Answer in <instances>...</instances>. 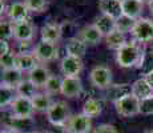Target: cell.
<instances>
[{
	"instance_id": "1",
	"label": "cell",
	"mask_w": 153,
	"mask_h": 133,
	"mask_svg": "<svg viewBox=\"0 0 153 133\" xmlns=\"http://www.w3.org/2000/svg\"><path fill=\"white\" fill-rule=\"evenodd\" d=\"M144 53H145V48L141 45V43L136 40H131L117 51L116 61L121 68H139L144 57Z\"/></svg>"
},
{
	"instance_id": "2",
	"label": "cell",
	"mask_w": 153,
	"mask_h": 133,
	"mask_svg": "<svg viewBox=\"0 0 153 133\" xmlns=\"http://www.w3.org/2000/svg\"><path fill=\"white\" fill-rule=\"evenodd\" d=\"M1 123L5 126V129L15 133H33V129L36 126V121L33 120V117L20 119V117H15L12 114L5 116L1 120Z\"/></svg>"
},
{
	"instance_id": "3",
	"label": "cell",
	"mask_w": 153,
	"mask_h": 133,
	"mask_svg": "<svg viewBox=\"0 0 153 133\" xmlns=\"http://www.w3.org/2000/svg\"><path fill=\"white\" fill-rule=\"evenodd\" d=\"M114 109L123 117H133L140 114L141 109V100L137 99L133 93L129 96L123 97L121 100L114 103Z\"/></svg>"
},
{
	"instance_id": "4",
	"label": "cell",
	"mask_w": 153,
	"mask_h": 133,
	"mask_svg": "<svg viewBox=\"0 0 153 133\" xmlns=\"http://www.w3.org/2000/svg\"><path fill=\"white\" fill-rule=\"evenodd\" d=\"M133 40L141 44H146L153 41V22L146 17H140L136 20L133 29L131 32Z\"/></svg>"
},
{
	"instance_id": "5",
	"label": "cell",
	"mask_w": 153,
	"mask_h": 133,
	"mask_svg": "<svg viewBox=\"0 0 153 133\" xmlns=\"http://www.w3.org/2000/svg\"><path fill=\"white\" fill-rule=\"evenodd\" d=\"M71 116L69 105L64 101H55L47 112V119L52 125H65Z\"/></svg>"
},
{
	"instance_id": "6",
	"label": "cell",
	"mask_w": 153,
	"mask_h": 133,
	"mask_svg": "<svg viewBox=\"0 0 153 133\" xmlns=\"http://www.w3.org/2000/svg\"><path fill=\"white\" fill-rule=\"evenodd\" d=\"M32 55L36 57L37 61L40 63H49L57 59L59 49L55 43H49V41L40 40L36 45L33 47V52Z\"/></svg>"
},
{
	"instance_id": "7",
	"label": "cell",
	"mask_w": 153,
	"mask_h": 133,
	"mask_svg": "<svg viewBox=\"0 0 153 133\" xmlns=\"http://www.w3.org/2000/svg\"><path fill=\"white\" fill-rule=\"evenodd\" d=\"M89 80L93 87L99 89H108L112 85V72L107 65H96L91 71Z\"/></svg>"
},
{
	"instance_id": "8",
	"label": "cell",
	"mask_w": 153,
	"mask_h": 133,
	"mask_svg": "<svg viewBox=\"0 0 153 133\" xmlns=\"http://www.w3.org/2000/svg\"><path fill=\"white\" fill-rule=\"evenodd\" d=\"M35 109L32 100L27 99V97L17 96L10 105V114L15 117H20V119H27V117H32Z\"/></svg>"
},
{
	"instance_id": "9",
	"label": "cell",
	"mask_w": 153,
	"mask_h": 133,
	"mask_svg": "<svg viewBox=\"0 0 153 133\" xmlns=\"http://www.w3.org/2000/svg\"><path fill=\"white\" fill-rule=\"evenodd\" d=\"M69 133H89L92 129V120L84 113L72 114L65 124Z\"/></svg>"
},
{
	"instance_id": "10",
	"label": "cell",
	"mask_w": 153,
	"mask_h": 133,
	"mask_svg": "<svg viewBox=\"0 0 153 133\" xmlns=\"http://www.w3.org/2000/svg\"><path fill=\"white\" fill-rule=\"evenodd\" d=\"M60 69L64 77H79L80 72L83 71V60L75 56H64L60 64Z\"/></svg>"
},
{
	"instance_id": "11",
	"label": "cell",
	"mask_w": 153,
	"mask_h": 133,
	"mask_svg": "<svg viewBox=\"0 0 153 133\" xmlns=\"http://www.w3.org/2000/svg\"><path fill=\"white\" fill-rule=\"evenodd\" d=\"M36 27L31 20H24V22L13 23V37L17 41H31L35 36Z\"/></svg>"
},
{
	"instance_id": "12",
	"label": "cell",
	"mask_w": 153,
	"mask_h": 133,
	"mask_svg": "<svg viewBox=\"0 0 153 133\" xmlns=\"http://www.w3.org/2000/svg\"><path fill=\"white\" fill-rule=\"evenodd\" d=\"M83 93V82L79 77H64L61 82V94L68 99L80 97Z\"/></svg>"
},
{
	"instance_id": "13",
	"label": "cell",
	"mask_w": 153,
	"mask_h": 133,
	"mask_svg": "<svg viewBox=\"0 0 153 133\" xmlns=\"http://www.w3.org/2000/svg\"><path fill=\"white\" fill-rule=\"evenodd\" d=\"M29 12H31V11L27 8V5L22 1L12 3V4L7 8V16L12 23L29 20Z\"/></svg>"
},
{
	"instance_id": "14",
	"label": "cell",
	"mask_w": 153,
	"mask_h": 133,
	"mask_svg": "<svg viewBox=\"0 0 153 133\" xmlns=\"http://www.w3.org/2000/svg\"><path fill=\"white\" fill-rule=\"evenodd\" d=\"M99 10L102 15L111 16L112 19L117 20L123 15V5L119 0H99Z\"/></svg>"
},
{
	"instance_id": "15",
	"label": "cell",
	"mask_w": 153,
	"mask_h": 133,
	"mask_svg": "<svg viewBox=\"0 0 153 133\" xmlns=\"http://www.w3.org/2000/svg\"><path fill=\"white\" fill-rule=\"evenodd\" d=\"M40 35H42V40L49 41V43H57L63 36V29L60 24L56 23H48L44 24L40 29Z\"/></svg>"
},
{
	"instance_id": "16",
	"label": "cell",
	"mask_w": 153,
	"mask_h": 133,
	"mask_svg": "<svg viewBox=\"0 0 153 133\" xmlns=\"http://www.w3.org/2000/svg\"><path fill=\"white\" fill-rule=\"evenodd\" d=\"M77 37L80 40H83L87 45H96L101 41L102 35L97 31L95 25H85L84 28L80 29V32L77 33Z\"/></svg>"
},
{
	"instance_id": "17",
	"label": "cell",
	"mask_w": 153,
	"mask_h": 133,
	"mask_svg": "<svg viewBox=\"0 0 153 133\" xmlns=\"http://www.w3.org/2000/svg\"><path fill=\"white\" fill-rule=\"evenodd\" d=\"M23 80H24L23 79V72L20 69H17V68L5 69L1 72V85H4V87H10L16 89Z\"/></svg>"
},
{
	"instance_id": "18",
	"label": "cell",
	"mask_w": 153,
	"mask_h": 133,
	"mask_svg": "<svg viewBox=\"0 0 153 133\" xmlns=\"http://www.w3.org/2000/svg\"><path fill=\"white\" fill-rule=\"evenodd\" d=\"M107 100H109L114 104L116 101L121 100L123 97L132 94V85L129 84H113L108 88Z\"/></svg>"
},
{
	"instance_id": "19",
	"label": "cell",
	"mask_w": 153,
	"mask_h": 133,
	"mask_svg": "<svg viewBox=\"0 0 153 133\" xmlns=\"http://www.w3.org/2000/svg\"><path fill=\"white\" fill-rule=\"evenodd\" d=\"M93 25H95L96 28H97V31L105 37H107L108 35H111L113 31H116V20L112 19L111 16H107V15H102V13L95 19Z\"/></svg>"
},
{
	"instance_id": "20",
	"label": "cell",
	"mask_w": 153,
	"mask_h": 133,
	"mask_svg": "<svg viewBox=\"0 0 153 133\" xmlns=\"http://www.w3.org/2000/svg\"><path fill=\"white\" fill-rule=\"evenodd\" d=\"M51 72L48 68H45L44 65H36L33 69L29 72V80L36 85L37 88H44L45 82L51 77Z\"/></svg>"
},
{
	"instance_id": "21",
	"label": "cell",
	"mask_w": 153,
	"mask_h": 133,
	"mask_svg": "<svg viewBox=\"0 0 153 133\" xmlns=\"http://www.w3.org/2000/svg\"><path fill=\"white\" fill-rule=\"evenodd\" d=\"M132 93L143 101V100L148 99L153 94V88L148 84L145 77H141L132 84Z\"/></svg>"
},
{
	"instance_id": "22",
	"label": "cell",
	"mask_w": 153,
	"mask_h": 133,
	"mask_svg": "<svg viewBox=\"0 0 153 133\" xmlns=\"http://www.w3.org/2000/svg\"><path fill=\"white\" fill-rule=\"evenodd\" d=\"M87 47H88L87 44H85L83 40L79 39L77 36L71 37V39L67 41V45H65L67 55L83 59V56L85 55V52H87Z\"/></svg>"
},
{
	"instance_id": "23",
	"label": "cell",
	"mask_w": 153,
	"mask_h": 133,
	"mask_svg": "<svg viewBox=\"0 0 153 133\" xmlns=\"http://www.w3.org/2000/svg\"><path fill=\"white\" fill-rule=\"evenodd\" d=\"M121 5H123V13L125 16H129L134 20L141 17L144 4L141 1H139V0H125V1L121 3Z\"/></svg>"
},
{
	"instance_id": "24",
	"label": "cell",
	"mask_w": 153,
	"mask_h": 133,
	"mask_svg": "<svg viewBox=\"0 0 153 133\" xmlns=\"http://www.w3.org/2000/svg\"><path fill=\"white\" fill-rule=\"evenodd\" d=\"M102 106H104V101L96 97H89V99L85 100L84 105H83V113L87 114L88 117H97L102 111Z\"/></svg>"
},
{
	"instance_id": "25",
	"label": "cell",
	"mask_w": 153,
	"mask_h": 133,
	"mask_svg": "<svg viewBox=\"0 0 153 133\" xmlns=\"http://www.w3.org/2000/svg\"><path fill=\"white\" fill-rule=\"evenodd\" d=\"M37 64V60L32 53H17V57H16V68L20 69L22 72H31Z\"/></svg>"
},
{
	"instance_id": "26",
	"label": "cell",
	"mask_w": 153,
	"mask_h": 133,
	"mask_svg": "<svg viewBox=\"0 0 153 133\" xmlns=\"http://www.w3.org/2000/svg\"><path fill=\"white\" fill-rule=\"evenodd\" d=\"M53 103L55 101H52L51 94H48V93H37L36 96L32 99L33 109L36 112H45L47 113Z\"/></svg>"
},
{
	"instance_id": "27",
	"label": "cell",
	"mask_w": 153,
	"mask_h": 133,
	"mask_svg": "<svg viewBox=\"0 0 153 133\" xmlns=\"http://www.w3.org/2000/svg\"><path fill=\"white\" fill-rule=\"evenodd\" d=\"M105 41H107V47L109 49H114V51H119L121 47H124L128 41H126V37H125V33L120 31H113L111 35H108L105 37Z\"/></svg>"
},
{
	"instance_id": "28",
	"label": "cell",
	"mask_w": 153,
	"mask_h": 133,
	"mask_svg": "<svg viewBox=\"0 0 153 133\" xmlns=\"http://www.w3.org/2000/svg\"><path fill=\"white\" fill-rule=\"evenodd\" d=\"M140 75L146 77L149 73L153 72V47H149V48L145 49V53H144V57L140 63L139 67Z\"/></svg>"
},
{
	"instance_id": "29",
	"label": "cell",
	"mask_w": 153,
	"mask_h": 133,
	"mask_svg": "<svg viewBox=\"0 0 153 133\" xmlns=\"http://www.w3.org/2000/svg\"><path fill=\"white\" fill-rule=\"evenodd\" d=\"M16 93L17 96L22 97H27V99H33L37 94V87L31 81V80H23L19 84V87L16 88Z\"/></svg>"
},
{
	"instance_id": "30",
	"label": "cell",
	"mask_w": 153,
	"mask_h": 133,
	"mask_svg": "<svg viewBox=\"0 0 153 133\" xmlns=\"http://www.w3.org/2000/svg\"><path fill=\"white\" fill-rule=\"evenodd\" d=\"M15 93H16V89L1 85V88H0V105H1V111L12 104V101L17 97L15 96Z\"/></svg>"
},
{
	"instance_id": "31",
	"label": "cell",
	"mask_w": 153,
	"mask_h": 133,
	"mask_svg": "<svg viewBox=\"0 0 153 133\" xmlns=\"http://www.w3.org/2000/svg\"><path fill=\"white\" fill-rule=\"evenodd\" d=\"M61 82H63V79H60L59 76H53L52 75L49 80L45 82L44 85V91L48 94H56V93H61Z\"/></svg>"
},
{
	"instance_id": "32",
	"label": "cell",
	"mask_w": 153,
	"mask_h": 133,
	"mask_svg": "<svg viewBox=\"0 0 153 133\" xmlns=\"http://www.w3.org/2000/svg\"><path fill=\"white\" fill-rule=\"evenodd\" d=\"M134 24H136V20L129 16L123 15L121 17H119V19L116 20V29L123 32V33H126V32H132Z\"/></svg>"
},
{
	"instance_id": "33",
	"label": "cell",
	"mask_w": 153,
	"mask_h": 133,
	"mask_svg": "<svg viewBox=\"0 0 153 133\" xmlns=\"http://www.w3.org/2000/svg\"><path fill=\"white\" fill-rule=\"evenodd\" d=\"M0 36H1V40H8L13 37V23L11 20H1V23H0Z\"/></svg>"
},
{
	"instance_id": "34",
	"label": "cell",
	"mask_w": 153,
	"mask_h": 133,
	"mask_svg": "<svg viewBox=\"0 0 153 133\" xmlns=\"http://www.w3.org/2000/svg\"><path fill=\"white\" fill-rule=\"evenodd\" d=\"M24 4L31 12H43L48 5V0H24Z\"/></svg>"
},
{
	"instance_id": "35",
	"label": "cell",
	"mask_w": 153,
	"mask_h": 133,
	"mask_svg": "<svg viewBox=\"0 0 153 133\" xmlns=\"http://www.w3.org/2000/svg\"><path fill=\"white\" fill-rule=\"evenodd\" d=\"M16 57H17V53L10 52L7 53L5 56H1L0 57V64H1V69H13L16 68Z\"/></svg>"
},
{
	"instance_id": "36",
	"label": "cell",
	"mask_w": 153,
	"mask_h": 133,
	"mask_svg": "<svg viewBox=\"0 0 153 133\" xmlns=\"http://www.w3.org/2000/svg\"><path fill=\"white\" fill-rule=\"evenodd\" d=\"M141 114H153V94L148 99L141 101V109H140Z\"/></svg>"
},
{
	"instance_id": "37",
	"label": "cell",
	"mask_w": 153,
	"mask_h": 133,
	"mask_svg": "<svg viewBox=\"0 0 153 133\" xmlns=\"http://www.w3.org/2000/svg\"><path fill=\"white\" fill-rule=\"evenodd\" d=\"M92 133H119L117 129L111 124H101V125L96 126Z\"/></svg>"
},
{
	"instance_id": "38",
	"label": "cell",
	"mask_w": 153,
	"mask_h": 133,
	"mask_svg": "<svg viewBox=\"0 0 153 133\" xmlns=\"http://www.w3.org/2000/svg\"><path fill=\"white\" fill-rule=\"evenodd\" d=\"M47 133H69L65 125H52Z\"/></svg>"
},
{
	"instance_id": "39",
	"label": "cell",
	"mask_w": 153,
	"mask_h": 133,
	"mask_svg": "<svg viewBox=\"0 0 153 133\" xmlns=\"http://www.w3.org/2000/svg\"><path fill=\"white\" fill-rule=\"evenodd\" d=\"M10 45H8L7 40H0V53L1 56H5L7 53H10Z\"/></svg>"
},
{
	"instance_id": "40",
	"label": "cell",
	"mask_w": 153,
	"mask_h": 133,
	"mask_svg": "<svg viewBox=\"0 0 153 133\" xmlns=\"http://www.w3.org/2000/svg\"><path fill=\"white\" fill-rule=\"evenodd\" d=\"M145 79H146V81H148V84H149V85H151V87L153 88V72H152V73H149V75L146 76Z\"/></svg>"
},
{
	"instance_id": "41",
	"label": "cell",
	"mask_w": 153,
	"mask_h": 133,
	"mask_svg": "<svg viewBox=\"0 0 153 133\" xmlns=\"http://www.w3.org/2000/svg\"><path fill=\"white\" fill-rule=\"evenodd\" d=\"M148 7H149V10H151V13L153 15V0L148 4Z\"/></svg>"
},
{
	"instance_id": "42",
	"label": "cell",
	"mask_w": 153,
	"mask_h": 133,
	"mask_svg": "<svg viewBox=\"0 0 153 133\" xmlns=\"http://www.w3.org/2000/svg\"><path fill=\"white\" fill-rule=\"evenodd\" d=\"M139 1H141V3H143V4H144V3H148V4H149V3H151L152 0H139Z\"/></svg>"
},
{
	"instance_id": "43",
	"label": "cell",
	"mask_w": 153,
	"mask_h": 133,
	"mask_svg": "<svg viewBox=\"0 0 153 133\" xmlns=\"http://www.w3.org/2000/svg\"><path fill=\"white\" fill-rule=\"evenodd\" d=\"M1 133H15L12 131H8V129H4V131H1Z\"/></svg>"
},
{
	"instance_id": "44",
	"label": "cell",
	"mask_w": 153,
	"mask_h": 133,
	"mask_svg": "<svg viewBox=\"0 0 153 133\" xmlns=\"http://www.w3.org/2000/svg\"><path fill=\"white\" fill-rule=\"evenodd\" d=\"M144 133H153V129H151V131H145Z\"/></svg>"
},
{
	"instance_id": "45",
	"label": "cell",
	"mask_w": 153,
	"mask_h": 133,
	"mask_svg": "<svg viewBox=\"0 0 153 133\" xmlns=\"http://www.w3.org/2000/svg\"><path fill=\"white\" fill-rule=\"evenodd\" d=\"M119 1H121V3H123V1H125V0H119Z\"/></svg>"
},
{
	"instance_id": "46",
	"label": "cell",
	"mask_w": 153,
	"mask_h": 133,
	"mask_svg": "<svg viewBox=\"0 0 153 133\" xmlns=\"http://www.w3.org/2000/svg\"><path fill=\"white\" fill-rule=\"evenodd\" d=\"M33 133H35V132H33Z\"/></svg>"
}]
</instances>
